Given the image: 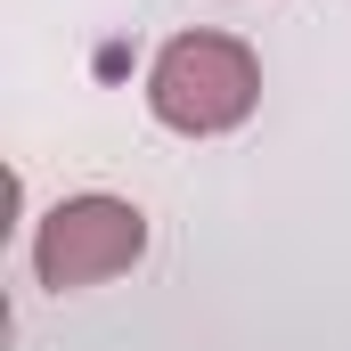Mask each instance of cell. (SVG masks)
I'll return each instance as SVG.
<instances>
[{
  "label": "cell",
  "instance_id": "2",
  "mask_svg": "<svg viewBox=\"0 0 351 351\" xmlns=\"http://www.w3.org/2000/svg\"><path fill=\"white\" fill-rule=\"evenodd\" d=\"M139 254H147V213L123 204V196H66V204L41 221V237H33V269H41V286H58V294L98 286V278L131 269Z\"/></svg>",
  "mask_w": 351,
  "mask_h": 351
},
{
  "label": "cell",
  "instance_id": "1",
  "mask_svg": "<svg viewBox=\"0 0 351 351\" xmlns=\"http://www.w3.org/2000/svg\"><path fill=\"white\" fill-rule=\"evenodd\" d=\"M254 98H262V66H254V49L229 41V33H180V41H164V58H156V74H147L156 123H172L188 139L237 131V123L254 114Z\"/></svg>",
  "mask_w": 351,
  "mask_h": 351
}]
</instances>
